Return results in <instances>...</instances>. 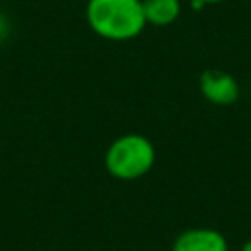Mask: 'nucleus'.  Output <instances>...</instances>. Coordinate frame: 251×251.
<instances>
[{
	"label": "nucleus",
	"instance_id": "f257e3e1",
	"mask_svg": "<svg viewBox=\"0 0 251 251\" xmlns=\"http://www.w3.org/2000/svg\"><path fill=\"white\" fill-rule=\"evenodd\" d=\"M86 22L90 29L110 41H127L145 27L141 0H88Z\"/></svg>",
	"mask_w": 251,
	"mask_h": 251
},
{
	"label": "nucleus",
	"instance_id": "f03ea898",
	"mask_svg": "<svg viewBox=\"0 0 251 251\" xmlns=\"http://www.w3.org/2000/svg\"><path fill=\"white\" fill-rule=\"evenodd\" d=\"M155 147L141 133H126L110 143L104 155L106 171L120 180H135L151 171Z\"/></svg>",
	"mask_w": 251,
	"mask_h": 251
},
{
	"label": "nucleus",
	"instance_id": "7ed1b4c3",
	"mask_svg": "<svg viewBox=\"0 0 251 251\" xmlns=\"http://www.w3.org/2000/svg\"><path fill=\"white\" fill-rule=\"evenodd\" d=\"M200 90L206 100H210L212 104H220V106L233 104L239 96L237 80L229 73L220 71V69H208L200 75Z\"/></svg>",
	"mask_w": 251,
	"mask_h": 251
},
{
	"label": "nucleus",
	"instance_id": "20e7f679",
	"mask_svg": "<svg viewBox=\"0 0 251 251\" xmlns=\"http://www.w3.org/2000/svg\"><path fill=\"white\" fill-rule=\"evenodd\" d=\"M173 251H227V241L218 229L192 227L175 239Z\"/></svg>",
	"mask_w": 251,
	"mask_h": 251
},
{
	"label": "nucleus",
	"instance_id": "39448f33",
	"mask_svg": "<svg viewBox=\"0 0 251 251\" xmlns=\"http://www.w3.org/2000/svg\"><path fill=\"white\" fill-rule=\"evenodd\" d=\"M147 24L169 25L180 16V0H141Z\"/></svg>",
	"mask_w": 251,
	"mask_h": 251
},
{
	"label": "nucleus",
	"instance_id": "423d86ee",
	"mask_svg": "<svg viewBox=\"0 0 251 251\" xmlns=\"http://www.w3.org/2000/svg\"><path fill=\"white\" fill-rule=\"evenodd\" d=\"M6 31H8V22H6V18L0 14V37H2Z\"/></svg>",
	"mask_w": 251,
	"mask_h": 251
},
{
	"label": "nucleus",
	"instance_id": "0eeeda50",
	"mask_svg": "<svg viewBox=\"0 0 251 251\" xmlns=\"http://www.w3.org/2000/svg\"><path fill=\"white\" fill-rule=\"evenodd\" d=\"M241 251H251V239H249L247 243H243V247H241Z\"/></svg>",
	"mask_w": 251,
	"mask_h": 251
},
{
	"label": "nucleus",
	"instance_id": "6e6552de",
	"mask_svg": "<svg viewBox=\"0 0 251 251\" xmlns=\"http://www.w3.org/2000/svg\"><path fill=\"white\" fill-rule=\"evenodd\" d=\"M204 4H216V2H224V0H202Z\"/></svg>",
	"mask_w": 251,
	"mask_h": 251
}]
</instances>
